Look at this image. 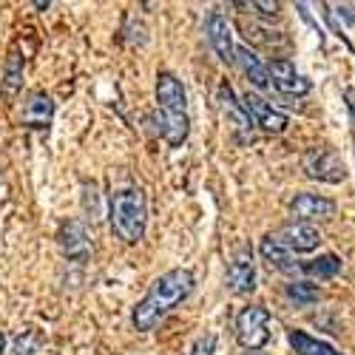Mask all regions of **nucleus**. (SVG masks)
I'll return each mask as SVG.
<instances>
[{
    "mask_svg": "<svg viewBox=\"0 0 355 355\" xmlns=\"http://www.w3.org/2000/svg\"><path fill=\"white\" fill-rule=\"evenodd\" d=\"M193 284H196V279L188 268H173V270L162 273L159 279H154V284L148 287L142 302H137V307L131 313L134 330L151 333L171 310H176L193 293Z\"/></svg>",
    "mask_w": 355,
    "mask_h": 355,
    "instance_id": "f257e3e1",
    "label": "nucleus"
},
{
    "mask_svg": "<svg viewBox=\"0 0 355 355\" xmlns=\"http://www.w3.org/2000/svg\"><path fill=\"white\" fill-rule=\"evenodd\" d=\"M157 105H159V137L171 148H180L191 134V120H188L185 85L173 71L157 74Z\"/></svg>",
    "mask_w": 355,
    "mask_h": 355,
    "instance_id": "f03ea898",
    "label": "nucleus"
},
{
    "mask_svg": "<svg viewBox=\"0 0 355 355\" xmlns=\"http://www.w3.org/2000/svg\"><path fill=\"white\" fill-rule=\"evenodd\" d=\"M108 222L111 233L125 245H139L148 227V199L142 188H123L111 193L108 202Z\"/></svg>",
    "mask_w": 355,
    "mask_h": 355,
    "instance_id": "7ed1b4c3",
    "label": "nucleus"
},
{
    "mask_svg": "<svg viewBox=\"0 0 355 355\" xmlns=\"http://www.w3.org/2000/svg\"><path fill=\"white\" fill-rule=\"evenodd\" d=\"M236 341L248 352H259L270 341V310L261 304H248L236 315Z\"/></svg>",
    "mask_w": 355,
    "mask_h": 355,
    "instance_id": "20e7f679",
    "label": "nucleus"
},
{
    "mask_svg": "<svg viewBox=\"0 0 355 355\" xmlns=\"http://www.w3.org/2000/svg\"><path fill=\"white\" fill-rule=\"evenodd\" d=\"M304 173L310 176V180H318V182H327V185H338L347 180V168L341 162V157L333 151V148H307L304 151Z\"/></svg>",
    "mask_w": 355,
    "mask_h": 355,
    "instance_id": "39448f33",
    "label": "nucleus"
},
{
    "mask_svg": "<svg viewBox=\"0 0 355 355\" xmlns=\"http://www.w3.org/2000/svg\"><path fill=\"white\" fill-rule=\"evenodd\" d=\"M242 108L248 111L250 123L259 125L261 131H268V134H284L287 125H290L287 114H282L279 108H273L268 100H261V97L253 94V92H245V94H242Z\"/></svg>",
    "mask_w": 355,
    "mask_h": 355,
    "instance_id": "423d86ee",
    "label": "nucleus"
},
{
    "mask_svg": "<svg viewBox=\"0 0 355 355\" xmlns=\"http://www.w3.org/2000/svg\"><path fill=\"white\" fill-rule=\"evenodd\" d=\"M290 214L295 222H327L336 216V202L318 193H295L290 199Z\"/></svg>",
    "mask_w": 355,
    "mask_h": 355,
    "instance_id": "0eeeda50",
    "label": "nucleus"
},
{
    "mask_svg": "<svg viewBox=\"0 0 355 355\" xmlns=\"http://www.w3.org/2000/svg\"><path fill=\"white\" fill-rule=\"evenodd\" d=\"M225 284L233 295H248L256 287V268H253V253L250 248H239L236 256L227 264V273H225Z\"/></svg>",
    "mask_w": 355,
    "mask_h": 355,
    "instance_id": "6e6552de",
    "label": "nucleus"
},
{
    "mask_svg": "<svg viewBox=\"0 0 355 355\" xmlns=\"http://www.w3.org/2000/svg\"><path fill=\"white\" fill-rule=\"evenodd\" d=\"M270 71V83H273V92L279 94H287V97H304L310 94V80H304L295 66L287 60V57H276V60L268 66Z\"/></svg>",
    "mask_w": 355,
    "mask_h": 355,
    "instance_id": "1a4fd4ad",
    "label": "nucleus"
},
{
    "mask_svg": "<svg viewBox=\"0 0 355 355\" xmlns=\"http://www.w3.org/2000/svg\"><path fill=\"white\" fill-rule=\"evenodd\" d=\"M273 239L284 248V250H290L293 256L295 253H310V250H315L318 245H321V233L313 227V225H304V222H290V225H284V227H279L276 233H270Z\"/></svg>",
    "mask_w": 355,
    "mask_h": 355,
    "instance_id": "9d476101",
    "label": "nucleus"
},
{
    "mask_svg": "<svg viewBox=\"0 0 355 355\" xmlns=\"http://www.w3.org/2000/svg\"><path fill=\"white\" fill-rule=\"evenodd\" d=\"M205 37H208L211 49L216 51V57L222 63L233 66L236 63V46H233V35H230V23L222 12H211L205 20Z\"/></svg>",
    "mask_w": 355,
    "mask_h": 355,
    "instance_id": "9b49d317",
    "label": "nucleus"
},
{
    "mask_svg": "<svg viewBox=\"0 0 355 355\" xmlns=\"http://www.w3.org/2000/svg\"><path fill=\"white\" fill-rule=\"evenodd\" d=\"M54 120V100L46 92H32L23 103L20 114V125L32 128V131H46Z\"/></svg>",
    "mask_w": 355,
    "mask_h": 355,
    "instance_id": "f8f14e48",
    "label": "nucleus"
},
{
    "mask_svg": "<svg viewBox=\"0 0 355 355\" xmlns=\"http://www.w3.org/2000/svg\"><path fill=\"white\" fill-rule=\"evenodd\" d=\"M60 248H63V256L71 261H85L92 256V239H88V230L83 222L71 219L60 227Z\"/></svg>",
    "mask_w": 355,
    "mask_h": 355,
    "instance_id": "ddd939ff",
    "label": "nucleus"
},
{
    "mask_svg": "<svg viewBox=\"0 0 355 355\" xmlns=\"http://www.w3.org/2000/svg\"><path fill=\"white\" fill-rule=\"evenodd\" d=\"M219 105H222V111H225V116H227V123L233 125V131L239 134L242 139H253V123H250V116H248V111L242 108V103L236 100V94H233V88L230 85H219Z\"/></svg>",
    "mask_w": 355,
    "mask_h": 355,
    "instance_id": "4468645a",
    "label": "nucleus"
},
{
    "mask_svg": "<svg viewBox=\"0 0 355 355\" xmlns=\"http://www.w3.org/2000/svg\"><path fill=\"white\" fill-rule=\"evenodd\" d=\"M259 253H261V259H264V261H268V268H270V270H279V273H284V276H295V273L302 270L299 264H295L293 253H290V250H284L270 233L261 239Z\"/></svg>",
    "mask_w": 355,
    "mask_h": 355,
    "instance_id": "2eb2a0df",
    "label": "nucleus"
},
{
    "mask_svg": "<svg viewBox=\"0 0 355 355\" xmlns=\"http://www.w3.org/2000/svg\"><path fill=\"white\" fill-rule=\"evenodd\" d=\"M236 63H239V69H242L245 77L250 80V85H256L259 92H273V83H270V71H268V66H264L248 46H239V49H236Z\"/></svg>",
    "mask_w": 355,
    "mask_h": 355,
    "instance_id": "dca6fc26",
    "label": "nucleus"
},
{
    "mask_svg": "<svg viewBox=\"0 0 355 355\" xmlns=\"http://www.w3.org/2000/svg\"><path fill=\"white\" fill-rule=\"evenodd\" d=\"M23 69H26V60L17 46H12L9 57H6V66H3V80H0V92L3 97H15L20 88H23Z\"/></svg>",
    "mask_w": 355,
    "mask_h": 355,
    "instance_id": "f3484780",
    "label": "nucleus"
},
{
    "mask_svg": "<svg viewBox=\"0 0 355 355\" xmlns=\"http://www.w3.org/2000/svg\"><path fill=\"white\" fill-rule=\"evenodd\" d=\"M287 338H290L293 349L299 352V355H341L327 341H318V338L307 336L304 330H287Z\"/></svg>",
    "mask_w": 355,
    "mask_h": 355,
    "instance_id": "a211bd4d",
    "label": "nucleus"
},
{
    "mask_svg": "<svg viewBox=\"0 0 355 355\" xmlns=\"http://www.w3.org/2000/svg\"><path fill=\"white\" fill-rule=\"evenodd\" d=\"M304 273L313 276V279H333V276L341 273V259L336 253H324V256L304 264Z\"/></svg>",
    "mask_w": 355,
    "mask_h": 355,
    "instance_id": "6ab92c4d",
    "label": "nucleus"
},
{
    "mask_svg": "<svg viewBox=\"0 0 355 355\" xmlns=\"http://www.w3.org/2000/svg\"><path fill=\"white\" fill-rule=\"evenodd\" d=\"M40 347H43V333H40L37 327H26V330L15 338L12 355H35V352H40Z\"/></svg>",
    "mask_w": 355,
    "mask_h": 355,
    "instance_id": "aec40b11",
    "label": "nucleus"
},
{
    "mask_svg": "<svg viewBox=\"0 0 355 355\" xmlns=\"http://www.w3.org/2000/svg\"><path fill=\"white\" fill-rule=\"evenodd\" d=\"M287 295H290L295 304L307 307V304H315L321 299V290L315 284H310V282H290L287 284Z\"/></svg>",
    "mask_w": 355,
    "mask_h": 355,
    "instance_id": "412c9836",
    "label": "nucleus"
},
{
    "mask_svg": "<svg viewBox=\"0 0 355 355\" xmlns=\"http://www.w3.org/2000/svg\"><path fill=\"white\" fill-rule=\"evenodd\" d=\"M242 28H245V37H248V43H256V46H273V49H282V46H287V37H268V35H273L270 28H261V26H256V23H242Z\"/></svg>",
    "mask_w": 355,
    "mask_h": 355,
    "instance_id": "4be33fe9",
    "label": "nucleus"
},
{
    "mask_svg": "<svg viewBox=\"0 0 355 355\" xmlns=\"http://www.w3.org/2000/svg\"><path fill=\"white\" fill-rule=\"evenodd\" d=\"M188 355H216V336H214V333L199 336V338L193 341V347H191Z\"/></svg>",
    "mask_w": 355,
    "mask_h": 355,
    "instance_id": "5701e85b",
    "label": "nucleus"
},
{
    "mask_svg": "<svg viewBox=\"0 0 355 355\" xmlns=\"http://www.w3.org/2000/svg\"><path fill=\"white\" fill-rule=\"evenodd\" d=\"M250 9H259V15H264L268 20H273L279 15V3H250Z\"/></svg>",
    "mask_w": 355,
    "mask_h": 355,
    "instance_id": "b1692460",
    "label": "nucleus"
},
{
    "mask_svg": "<svg viewBox=\"0 0 355 355\" xmlns=\"http://www.w3.org/2000/svg\"><path fill=\"white\" fill-rule=\"evenodd\" d=\"M6 352V336H3V330H0V355Z\"/></svg>",
    "mask_w": 355,
    "mask_h": 355,
    "instance_id": "393cba45",
    "label": "nucleus"
},
{
    "mask_svg": "<svg viewBox=\"0 0 355 355\" xmlns=\"http://www.w3.org/2000/svg\"><path fill=\"white\" fill-rule=\"evenodd\" d=\"M242 355H264V352H242Z\"/></svg>",
    "mask_w": 355,
    "mask_h": 355,
    "instance_id": "a878e982",
    "label": "nucleus"
},
{
    "mask_svg": "<svg viewBox=\"0 0 355 355\" xmlns=\"http://www.w3.org/2000/svg\"><path fill=\"white\" fill-rule=\"evenodd\" d=\"M352 108H355V103H352Z\"/></svg>",
    "mask_w": 355,
    "mask_h": 355,
    "instance_id": "bb28decb",
    "label": "nucleus"
}]
</instances>
